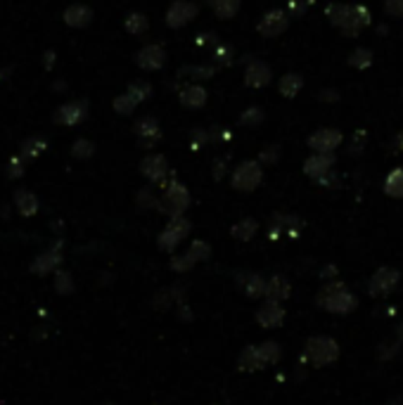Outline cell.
Instances as JSON below:
<instances>
[{
	"label": "cell",
	"mask_w": 403,
	"mask_h": 405,
	"mask_svg": "<svg viewBox=\"0 0 403 405\" xmlns=\"http://www.w3.org/2000/svg\"><path fill=\"white\" fill-rule=\"evenodd\" d=\"M316 303L320 308L330 310L335 315H349L353 308L358 306V299L353 296L349 287L344 282H330L318 292Z\"/></svg>",
	"instance_id": "cell-1"
},
{
	"label": "cell",
	"mask_w": 403,
	"mask_h": 405,
	"mask_svg": "<svg viewBox=\"0 0 403 405\" xmlns=\"http://www.w3.org/2000/svg\"><path fill=\"white\" fill-rule=\"evenodd\" d=\"M162 187H164V192H162V197H159V211L167 214L169 218L183 216L187 207H190V190H187L183 182L171 178V176L162 182Z\"/></svg>",
	"instance_id": "cell-2"
},
{
	"label": "cell",
	"mask_w": 403,
	"mask_h": 405,
	"mask_svg": "<svg viewBox=\"0 0 403 405\" xmlns=\"http://www.w3.org/2000/svg\"><path fill=\"white\" fill-rule=\"evenodd\" d=\"M303 358L311 365H316V368L332 365L335 360L339 358V343H337L332 337L316 335L306 341V346H303Z\"/></svg>",
	"instance_id": "cell-3"
},
{
	"label": "cell",
	"mask_w": 403,
	"mask_h": 405,
	"mask_svg": "<svg viewBox=\"0 0 403 405\" xmlns=\"http://www.w3.org/2000/svg\"><path fill=\"white\" fill-rule=\"evenodd\" d=\"M263 180V166L256 159H247L242 162L230 176V185L237 192H254Z\"/></svg>",
	"instance_id": "cell-4"
},
{
	"label": "cell",
	"mask_w": 403,
	"mask_h": 405,
	"mask_svg": "<svg viewBox=\"0 0 403 405\" xmlns=\"http://www.w3.org/2000/svg\"><path fill=\"white\" fill-rule=\"evenodd\" d=\"M192 232V223L185 218V216H176V218H169V225L164 227L162 232H159L157 237V244L162 252H169L174 254L176 249H178V244L185 240L187 235Z\"/></svg>",
	"instance_id": "cell-5"
},
{
	"label": "cell",
	"mask_w": 403,
	"mask_h": 405,
	"mask_svg": "<svg viewBox=\"0 0 403 405\" xmlns=\"http://www.w3.org/2000/svg\"><path fill=\"white\" fill-rule=\"evenodd\" d=\"M370 21H373V15H370V10L366 5L351 3V5H346V15L339 24V31L344 33V36H358L363 29H368Z\"/></svg>",
	"instance_id": "cell-6"
},
{
	"label": "cell",
	"mask_w": 403,
	"mask_h": 405,
	"mask_svg": "<svg viewBox=\"0 0 403 405\" xmlns=\"http://www.w3.org/2000/svg\"><path fill=\"white\" fill-rule=\"evenodd\" d=\"M401 280V273L396 268H391V265H382V268H377L373 273L368 282V294L370 296H386L391 290H394L396 285H399Z\"/></svg>",
	"instance_id": "cell-7"
},
{
	"label": "cell",
	"mask_w": 403,
	"mask_h": 405,
	"mask_svg": "<svg viewBox=\"0 0 403 405\" xmlns=\"http://www.w3.org/2000/svg\"><path fill=\"white\" fill-rule=\"evenodd\" d=\"M197 12H200V5L192 0H174L167 10V26L169 29H183L185 24L195 19Z\"/></svg>",
	"instance_id": "cell-8"
},
{
	"label": "cell",
	"mask_w": 403,
	"mask_h": 405,
	"mask_svg": "<svg viewBox=\"0 0 403 405\" xmlns=\"http://www.w3.org/2000/svg\"><path fill=\"white\" fill-rule=\"evenodd\" d=\"M287 26H290V12H285V10H270V12H266L259 19L256 31L263 38H278L287 31Z\"/></svg>",
	"instance_id": "cell-9"
},
{
	"label": "cell",
	"mask_w": 403,
	"mask_h": 405,
	"mask_svg": "<svg viewBox=\"0 0 403 405\" xmlns=\"http://www.w3.org/2000/svg\"><path fill=\"white\" fill-rule=\"evenodd\" d=\"M86 116H88L86 100H71V102H64L62 107L55 109L53 121L59 126H79L81 121H86Z\"/></svg>",
	"instance_id": "cell-10"
},
{
	"label": "cell",
	"mask_w": 403,
	"mask_h": 405,
	"mask_svg": "<svg viewBox=\"0 0 403 405\" xmlns=\"http://www.w3.org/2000/svg\"><path fill=\"white\" fill-rule=\"evenodd\" d=\"M140 173L150 182H154V185H162V182L171 176L167 157H164V154H147L140 162Z\"/></svg>",
	"instance_id": "cell-11"
},
{
	"label": "cell",
	"mask_w": 403,
	"mask_h": 405,
	"mask_svg": "<svg viewBox=\"0 0 403 405\" xmlns=\"http://www.w3.org/2000/svg\"><path fill=\"white\" fill-rule=\"evenodd\" d=\"M335 162H337V157L332 152H313L311 157L303 162V173L318 182L323 176H328L330 171L335 169Z\"/></svg>",
	"instance_id": "cell-12"
},
{
	"label": "cell",
	"mask_w": 403,
	"mask_h": 405,
	"mask_svg": "<svg viewBox=\"0 0 403 405\" xmlns=\"http://www.w3.org/2000/svg\"><path fill=\"white\" fill-rule=\"evenodd\" d=\"M135 64L140 66L142 71H159L167 64V50L159 46V43H150V46L138 50Z\"/></svg>",
	"instance_id": "cell-13"
},
{
	"label": "cell",
	"mask_w": 403,
	"mask_h": 405,
	"mask_svg": "<svg viewBox=\"0 0 403 405\" xmlns=\"http://www.w3.org/2000/svg\"><path fill=\"white\" fill-rule=\"evenodd\" d=\"M344 142V135L337 129H318L316 133H311V138L306 140V145L313 152H335L337 147Z\"/></svg>",
	"instance_id": "cell-14"
},
{
	"label": "cell",
	"mask_w": 403,
	"mask_h": 405,
	"mask_svg": "<svg viewBox=\"0 0 403 405\" xmlns=\"http://www.w3.org/2000/svg\"><path fill=\"white\" fill-rule=\"evenodd\" d=\"M133 133L138 135L142 147H154V142L162 140V129H159V121L154 116H142L135 121Z\"/></svg>",
	"instance_id": "cell-15"
},
{
	"label": "cell",
	"mask_w": 403,
	"mask_h": 405,
	"mask_svg": "<svg viewBox=\"0 0 403 405\" xmlns=\"http://www.w3.org/2000/svg\"><path fill=\"white\" fill-rule=\"evenodd\" d=\"M285 308L280 301H268L263 303L261 308L256 310V323L263 327V330H275V327H280L285 323Z\"/></svg>",
	"instance_id": "cell-16"
},
{
	"label": "cell",
	"mask_w": 403,
	"mask_h": 405,
	"mask_svg": "<svg viewBox=\"0 0 403 405\" xmlns=\"http://www.w3.org/2000/svg\"><path fill=\"white\" fill-rule=\"evenodd\" d=\"M270 79H273V71L263 59H252L245 69V86L247 88H266Z\"/></svg>",
	"instance_id": "cell-17"
},
{
	"label": "cell",
	"mask_w": 403,
	"mask_h": 405,
	"mask_svg": "<svg viewBox=\"0 0 403 405\" xmlns=\"http://www.w3.org/2000/svg\"><path fill=\"white\" fill-rule=\"evenodd\" d=\"M178 100L185 109H202L209 100V93H207V88L197 86V83H187V86L180 88Z\"/></svg>",
	"instance_id": "cell-18"
},
{
	"label": "cell",
	"mask_w": 403,
	"mask_h": 405,
	"mask_svg": "<svg viewBox=\"0 0 403 405\" xmlns=\"http://www.w3.org/2000/svg\"><path fill=\"white\" fill-rule=\"evenodd\" d=\"M91 21H93V10L84 3H74L64 10V24L71 26V29H86Z\"/></svg>",
	"instance_id": "cell-19"
},
{
	"label": "cell",
	"mask_w": 403,
	"mask_h": 405,
	"mask_svg": "<svg viewBox=\"0 0 403 405\" xmlns=\"http://www.w3.org/2000/svg\"><path fill=\"white\" fill-rule=\"evenodd\" d=\"M237 285L250 299H261L266 296V280L259 273H240L237 275Z\"/></svg>",
	"instance_id": "cell-20"
},
{
	"label": "cell",
	"mask_w": 403,
	"mask_h": 405,
	"mask_svg": "<svg viewBox=\"0 0 403 405\" xmlns=\"http://www.w3.org/2000/svg\"><path fill=\"white\" fill-rule=\"evenodd\" d=\"M290 294H292V285H290V280L283 275H273L270 280L266 282V299L268 301H287L290 299Z\"/></svg>",
	"instance_id": "cell-21"
},
{
	"label": "cell",
	"mask_w": 403,
	"mask_h": 405,
	"mask_svg": "<svg viewBox=\"0 0 403 405\" xmlns=\"http://www.w3.org/2000/svg\"><path fill=\"white\" fill-rule=\"evenodd\" d=\"M180 79H190V81H209L216 76V66L212 64H185L178 71Z\"/></svg>",
	"instance_id": "cell-22"
},
{
	"label": "cell",
	"mask_w": 403,
	"mask_h": 405,
	"mask_svg": "<svg viewBox=\"0 0 403 405\" xmlns=\"http://www.w3.org/2000/svg\"><path fill=\"white\" fill-rule=\"evenodd\" d=\"M263 363L261 358H259V346H245L240 353V358H237V370L240 373H256V370H261Z\"/></svg>",
	"instance_id": "cell-23"
},
{
	"label": "cell",
	"mask_w": 403,
	"mask_h": 405,
	"mask_svg": "<svg viewBox=\"0 0 403 405\" xmlns=\"http://www.w3.org/2000/svg\"><path fill=\"white\" fill-rule=\"evenodd\" d=\"M301 88H303V79H301L299 74H294V71H290V74H285L283 79H280V83H278L280 95L287 97V100H294V97L301 93Z\"/></svg>",
	"instance_id": "cell-24"
},
{
	"label": "cell",
	"mask_w": 403,
	"mask_h": 405,
	"mask_svg": "<svg viewBox=\"0 0 403 405\" xmlns=\"http://www.w3.org/2000/svg\"><path fill=\"white\" fill-rule=\"evenodd\" d=\"M240 5H242V0H209L212 12L223 21L233 19V17L240 12Z\"/></svg>",
	"instance_id": "cell-25"
},
{
	"label": "cell",
	"mask_w": 403,
	"mask_h": 405,
	"mask_svg": "<svg viewBox=\"0 0 403 405\" xmlns=\"http://www.w3.org/2000/svg\"><path fill=\"white\" fill-rule=\"evenodd\" d=\"M256 232H259V223L254 218H242L230 227V235H233L237 242H250Z\"/></svg>",
	"instance_id": "cell-26"
},
{
	"label": "cell",
	"mask_w": 403,
	"mask_h": 405,
	"mask_svg": "<svg viewBox=\"0 0 403 405\" xmlns=\"http://www.w3.org/2000/svg\"><path fill=\"white\" fill-rule=\"evenodd\" d=\"M384 195L394 197V199H403V169L389 171V176L384 178Z\"/></svg>",
	"instance_id": "cell-27"
},
{
	"label": "cell",
	"mask_w": 403,
	"mask_h": 405,
	"mask_svg": "<svg viewBox=\"0 0 403 405\" xmlns=\"http://www.w3.org/2000/svg\"><path fill=\"white\" fill-rule=\"evenodd\" d=\"M46 147H48L46 138H43V135H31V138H26V140L21 142L19 152H21V157H24V159H34L41 152H46Z\"/></svg>",
	"instance_id": "cell-28"
},
{
	"label": "cell",
	"mask_w": 403,
	"mask_h": 405,
	"mask_svg": "<svg viewBox=\"0 0 403 405\" xmlns=\"http://www.w3.org/2000/svg\"><path fill=\"white\" fill-rule=\"evenodd\" d=\"M15 207L19 209L21 216H31L38 211V199L29 190H17L15 192Z\"/></svg>",
	"instance_id": "cell-29"
},
{
	"label": "cell",
	"mask_w": 403,
	"mask_h": 405,
	"mask_svg": "<svg viewBox=\"0 0 403 405\" xmlns=\"http://www.w3.org/2000/svg\"><path fill=\"white\" fill-rule=\"evenodd\" d=\"M124 26L131 36H142V33H147V29H150V19H147L142 12H131L129 17H126Z\"/></svg>",
	"instance_id": "cell-30"
},
{
	"label": "cell",
	"mask_w": 403,
	"mask_h": 405,
	"mask_svg": "<svg viewBox=\"0 0 403 405\" xmlns=\"http://www.w3.org/2000/svg\"><path fill=\"white\" fill-rule=\"evenodd\" d=\"M283 356V351H280V343L278 341H263L259 343V358H261L263 368L266 365H275Z\"/></svg>",
	"instance_id": "cell-31"
},
{
	"label": "cell",
	"mask_w": 403,
	"mask_h": 405,
	"mask_svg": "<svg viewBox=\"0 0 403 405\" xmlns=\"http://www.w3.org/2000/svg\"><path fill=\"white\" fill-rule=\"evenodd\" d=\"M138 100L131 95V93H121V95L114 97V102H112V107H114V112H117L119 116H131L135 112V107H138Z\"/></svg>",
	"instance_id": "cell-32"
},
{
	"label": "cell",
	"mask_w": 403,
	"mask_h": 405,
	"mask_svg": "<svg viewBox=\"0 0 403 405\" xmlns=\"http://www.w3.org/2000/svg\"><path fill=\"white\" fill-rule=\"evenodd\" d=\"M349 66L351 69H358V71H363V69H368L370 64H373V50H368V48H356L353 53L349 55Z\"/></svg>",
	"instance_id": "cell-33"
},
{
	"label": "cell",
	"mask_w": 403,
	"mask_h": 405,
	"mask_svg": "<svg viewBox=\"0 0 403 405\" xmlns=\"http://www.w3.org/2000/svg\"><path fill=\"white\" fill-rule=\"evenodd\" d=\"M95 154V142L88 140V138H79V140L71 145V157L74 159H91Z\"/></svg>",
	"instance_id": "cell-34"
},
{
	"label": "cell",
	"mask_w": 403,
	"mask_h": 405,
	"mask_svg": "<svg viewBox=\"0 0 403 405\" xmlns=\"http://www.w3.org/2000/svg\"><path fill=\"white\" fill-rule=\"evenodd\" d=\"M187 256H190L195 263H202V261H207L209 256H212V247H209L204 240H195L190 244V249H187Z\"/></svg>",
	"instance_id": "cell-35"
},
{
	"label": "cell",
	"mask_w": 403,
	"mask_h": 405,
	"mask_svg": "<svg viewBox=\"0 0 403 405\" xmlns=\"http://www.w3.org/2000/svg\"><path fill=\"white\" fill-rule=\"evenodd\" d=\"M212 62L216 66H228L233 62V46H228V43H223V46H216L212 53Z\"/></svg>",
	"instance_id": "cell-36"
},
{
	"label": "cell",
	"mask_w": 403,
	"mask_h": 405,
	"mask_svg": "<svg viewBox=\"0 0 403 405\" xmlns=\"http://www.w3.org/2000/svg\"><path fill=\"white\" fill-rule=\"evenodd\" d=\"M126 93H131L138 102H145V100H150V95H152V86L147 81H133Z\"/></svg>",
	"instance_id": "cell-37"
},
{
	"label": "cell",
	"mask_w": 403,
	"mask_h": 405,
	"mask_svg": "<svg viewBox=\"0 0 403 405\" xmlns=\"http://www.w3.org/2000/svg\"><path fill=\"white\" fill-rule=\"evenodd\" d=\"M344 15H346V5L344 3H330L328 8H325V17H328L330 24L337 26V29H339V24H341V19H344Z\"/></svg>",
	"instance_id": "cell-38"
},
{
	"label": "cell",
	"mask_w": 403,
	"mask_h": 405,
	"mask_svg": "<svg viewBox=\"0 0 403 405\" xmlns=\"http://www.w3.org/2000/svg\"><path fill=\"white\" fill-rule=\"evenodd\" d=\"M263 121V109L261 107H250L240 114V126H259Z\"/></svg>",
	"instance_id": "cell-39"
},
{
	"label": "cell",
	"mask_w": 403,
	"mask_h": 405,
	"mask_svg": "<svg viewBox=\"0 0 403 405\" xmlns=\"http://www.w3.org/2000/svg\"><path fill=\"white\" fill-rule=\"evenodd\" d=\"M138 204H140L142 209H159V199L154 195L152 187H142V190L138 192Z\"/></svg>",
	"instance_id": "cell-40"
},
{
	"label": "cell",
	"mask_w": 403,
	"mask_h": 405,
	"mask_svg": "<svg viewBox=\"0 0 403 405\" xmlns=\"http://www.w3.org/2000/svg\"><path fill=\"white\" fill-rule=\"evenodd\" d=\"M171 270H176V273H187L190 268H195V261H192L187 254H183V256H174L171 258Z\"/></svg>",
	"instance_id": "cell-41"
},
{
	"label": "cell",
	"mask_w": 403,
	"mask_h": 405,
	"mask_svg": "<svg viewBox=\"0 0 403 405\" xmlns=\"http://www.w3.org/2000/svg\"><path fill=\"white\" fill-rule=\"evenodd\" d=\"M24 162H26V159L21 157V154L10 159V164H8V176H10V178H21V176H24Z\"/></svg>",
	"instance_id": "cell-42"
},
{
	"label": "cell",
	"mask_w": 403,
	"mask_h": 405,
	"mask_svg": "<svg viewBox=\"0 0 403 405\" xmlns=\"http://www.w3.org/2000/svg\"><path fill=\"white\" fill-rule=\"evenodd\" d=\"M366 140H368V133L366 131H356L353 133V140H351V145H349V154H361L363 152V147H366Z\"/></svg>",
	"instance_id": "cell-43"
},
{
	"label": "cell",
	"mask_w": 403,
	"mask_h": 405,
	"mask_svg": "<svg viewBox=\"0 0 403 405\" xmlns=\"http://www.w3.org/2000/svg\"><path fill=\"white\" fill-rule=\"evenodd\" d=\"M401 343H403V341H399V339L382 343V346H379V358H382V360H389V358H394L396 353L401 351Z\"/></svg>",
	"instance_id": "cell-44"
},
{
	"label": "cell",
	"mask_w": 403,
	"mask_h": 405,
	"mask_svg": "<svg viewBox=\"0 0 403 405\" xmlns=\"http://www.w3.org/2000/svg\"><path fill=\"white\" fill-rule=\"evenodd\" d=\"M278 159H280V147L278 145L263 147L261 154H259V162H261V164H275Z\"/></svg>",
	"instance_id": "cell-45"
},
{
	"label": "cell",
	"mask_w": 403,
	"mask_h": 405,
	"mask_svg": "<svg viewBox=\"0 0 403 405\" xmlns=\"http://www.w3.org/2000/svg\"><path fill=\"white\" fill-rule=\"evenodd\" d=\"M384 10L391 17H403V0H384Z\"/></svg>",
	"instance_id": "cell-46"
},
{
	"label": "cell",
	"mask_w": 403,
	"mask_h": 405,
	"mask_svg": "<svg viewBox=\"0 0 403 405\" xmlns=\"http://www.w3.org/2000/svg\"><path fill=\"white\" fill-rule=\"evenodd\" d=\"M318 100H320V102H337V100H339V95H337L335 91H320Z\"/></svg>",
	"instance_id": "cell-47"
},
{
	"label": "cell",
	"mask_w": 403,
	"mask_h": 405,
	"mask_svg": "<svg viewBox=\"0 0 403 405\" xmlns=\"http://www.w3.org/2000/svg\"><path fill=\"white\" fill-rule=\"evenodd\" d=\"M335 275H337L335 265H325V268L320 270V277H323V280H330V277H335Z\"/></svg>",
	"instance_id": "cell-48"
},
{
	"label": "cell",
	"mask_w": 403,
	"mask_h": 405,
	"mask_svg": "<svg viewBox=\"0 0 403 405\" xmlns=\"http://www.w3.org/2000/svg\"><path fill=\"white\" fill-rule=\"evenodd\" d=\"M178 313H180V318H183V320H192L190 308H187L185 303H180V306H178Z\"/></svg>",
	"instance_id": "cell-49"
},
{
	"label": "cell",
	"mask_w": 403,
	"mask_h": 405,
	"mask_svg": "<svg viewBox=\"0 0 403 405\" xmlns=\"http://www.w3.org/2000/svg\"><path fill=\"white\" fill-rule=\"evenodd\" d=\"M394 149L396 152H403V131L394 138Z\"/></svg>",
	"instance_id": "cell-50"
},
{
	"label": "cell",
	"mask_w": 403,
	"mask_h": 405,
	"mask_svg": "<svg viewBox=\"0 0 403 405\" xmlns=\"http://www.w3.org/2000/svg\"><path fill=\"white\" fill-rule=\"evenodd\" d=\"M223 169H225V164H223V159H221V162L216 164V171H214V176H216V178H223Z\"/></svg>",
	"instance_id": "cell-51"
},
{
	"label": "cell",
	"mask_w": 403,
	"mask_h": 405,
	"mask_svg": "<svg viewBox=\"0 0 403 405\" xmlns=\"http://www.w3.org/2000/svg\"><path fill=\"white\" fill-rule=\"evenodd\" d=\"M55 64V53H46V69H50Z\"/></svg>",
	"instance_id": "cell-52"
}]
</instances>
